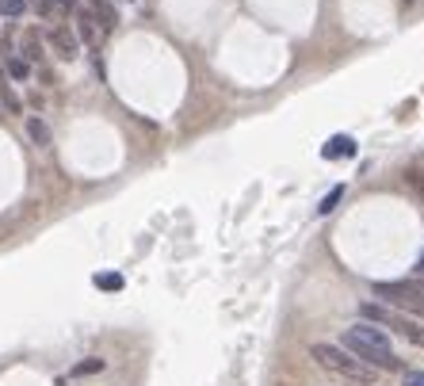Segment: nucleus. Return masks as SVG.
<instances>
[{"instance_id":"nucleus-17","label":"nucleus","mask_w":424,"mask_h":386,"mask_svg":"<svg viewBox=\"0 0 424 386\" xmlns=\"http://www.w3.org/2000/svg\"><path fill=\"white\" fill-rule=\"evenodd\" d=\"M96 371H103V360H84L73 367V375H96Z\"/></svg>"},{"instance_id":"nucleus-10","label":"nucleus","mask_w":424,"mask_h":386,"mask_svg":"<svg viewBox=\"0 0 424 386\" xmlns=\"http://www.w3.org/2000/svg\"><path fill=\"white\" fill-rule=\"evenodd\" d=\"M401 184H405V188L413 191V199L424 206V173L421 168H405V173H401Z\"/></svg>"},{"instance_id":"nucleus-3","label":"nucleus","mask_w":424,"mask_h":386,"mask_svg":"<svg viewBox=\"0 0 424 386\" xmlns=\"http://www.w3.org/2000/svg\"><path fill=\"white\" fill-rule=\"evenodd\" d=\"M359 318H363V321H371V325H386L390 333L405 337L409 345H421V348H424V329L416 325V321H409L405 313L390 310L386 302H363V306H359Z\"/></svg>"},{"instance_id":"nucleus-18","label":"nucleus","mask_w":424,"mask_h":386,"mask_svg":"<svg viewBox=\"0 0 424 386\" xmlns=\"http://www.w3.org/2000/svg\"><path fill=\"white\" fill-rule=\"evenodd\" d=\"M31 8H34V12H39V16H42V19H50V16H54V12H58V8H54V0H34Z\"/></svg>"},{"instance_id":"nucleus-1","label":"nucleus","mask_w":424,"mask_h":386,"mask_svg":"<svg viewBox=\"0 0 424 386\" xmlns=\"http://www.w3.org/2000/svg\"><path fill=\"white\" fill-rule=\"evenodd\" d=\"M341 348H344V352H352L359 363H367V367H378V371H401V360L394 356L390 337H386V329H383V325H371V321H363V325L344 329Z\"/></svg>"},{"instance_id":"nucleus-13","label":"nucleus","mask_w":424,"mask_h":386,"mask_svg":"<svg viewBox=\"0 0 424 386\" xmlns=\"http://www.w3.org/2000/svg\"><path fill=\"white\" fill-rule=\"evenodd\" d=\"M352 157V153H356V142H352V138H344V134H336V138L333 142H329V146H325V157H329V161H333V157Z\"/></svg>"},{"instance_id":"nucleus-15","label":"nucleus","mask_w":424,"mask_h":386,"mask_svg":"<svg viewBox=\"0 0 424 386\" xmlns=\"http://www.w3.org/2000/svg\"><path fill=\"white\" fill-rule=\"evenodd\" d=\"M341 199H344V184H336V188L329 191V195H325L321 203H317V214H329V211H333L336 203H341Z\"/></svg>"},{"instance_id":"nucleus-20","label":"nucleus","mask_w":424,"mask_h":386,"mask_svg":"<svg viewBox=\"0 0 424 386\" xmlns=\"http://www.w3.org/2000/svg\"><path fill=\"white\" fill-rule=\"evenodd\" d=\"M39 77H42V84H54V81H58V77H54V69H46V66L39 69Z\"/></svg>"},{"instance_id":"nucleus-19","label":"nucleus","mask_w":424,"mask_h":386,"mask_svg":"<svg viewBox=\"0 0 424 386\" xmlns=\"http://www.w3.org/2000/svg\"><path fill=\"white\" fill-rule=\"evenodd\" d=\"M405 386H424V371H405Z\"/></svg>"},{"instance_id":"nucleus-9","label":"nucleus","mask_w":424,"mask_h":386,"mask_svg":"<svg viewBox=\"0 0 424 386\" xmlns=\"http://www.w3.org/2000/svg\"><path fill=\"white\" fill-rule=\"evenodd\" d=\"M92 16L100 19V31H115V27H119V12L111 8L108 0H100V4H92Z\"/></svg>"},{"instance_id":"nucleus-8","label":"nucleus","mask_w":424,"mask_h":386,"mask_svg":"<svg viewBox=\"0 0 424 386\" xmlns=\"http://www.w3.org/2000/svg\"><path fill=\"white\" fill-rule=\"evenodd\" d=\"M4 73H8V81H31V61H23L19 54H8L4 58Z\"/></svg>"},{"instance_id":"nucleus-23","label":"nucleus","mask_w":424,"mask_h":386,"mask_svg":"<svg viewBox=\"0 0 424 386\" xmlns=\"http://www.w3.org/2000/svg\"><path fill=\"white\" fill-rule=\"evenodd\" d=\"M88 4H100V0H88Z\"/></svg>"},{"instance_id":"nucleus-5","label":"nucleus","mask_w":424,"mask_h":386,"mask_svg":"<svg viewBox=\"0 0 424 386\" xmlns=\"http://www.w3.org/2000/svg\"><path fill=\"white\" fill-rule=\"evenodd\" d=\"M46 42H50V50L58 54L61 61H77V54H81V39H77L65 23L50 27V31H46Z\"/></svg>"},{"instance_id":"nucleus-22","label":"nucleus","mask_w":424,"mask_h":386,"mask_svg":"<svg viewBox=\"0 0 424 386\" xmlns=\"http://www.w3.org/2000/svg\"><path fill=\"white\" fill-rule=\"evenodd\" d=\"M416 271H421V276H424V256H421V260H416Z\"/></svg>"},{"instance_id":"nucleus-2","label":"nucleus","mask_w":424,"mask_h":386,"mask_svg":"<svg viewBox=\"0 0 424 386\" xmlns=\"http://www.w3.org/2000/svg\"><path fill=\"white\" fill-rule=\"evenodd\" d=\"M310 356H314L325 371H333V375H344V378H352V383H374V371L367 367V363H359L352 352H344L341 345H321V340H317V345L310 348Z\"/></svg>"},{"instance_id":"nucleus-14","label":"nucleus","mask_w":424,"mask_h":386,"mask_svg":"<svg viewBox=\"0 0 424 386\" xmlns=\"http://www.w3.org/2000/svg\"><path fill=\"white\" fill-rule=\"evenodd\" d=\"M23 61H31V66H39L42 61V42H39V31H27V42H23V54H19Z\"/></svg>"},{"instance_id":"nucleus-6","label":"nucleus","mask_w":424,"mask_h":386,"mask_svg":"<svg viewBox=\"0 0 424 386\" xmlns=\"http://www.w3.org/2000/svg\"><path fill=\"white\" fill-rule=\"evenodd\" d=\"M0 107L8 111V115H23V99L12 92V84H8V73H4V66H0Z\"/></svg>"},{"instance_id":"nucleus-4","label":"nucleus","mask_w":424,"mask_h":386,"mask_svg":"<svg viewBox=\"0 0 424 386\" xmlns=\"http://www.w3.org/2000/svg\"><path fill=\"white\" fill-rule=\"evenodd\" d=\"M374 295L383 298L394 310H405L424 318V280H390V283H374Z\"/></svg>"},{"instance_id":"nucleus-7","label":"nucleus","mask_w":424,"mask_h":386,"mask_svg":"<svg viewBox=\"0 0 424 386\" xmlns=\"http://www.w3.org/2000/svg\"><path fill=\"white\" fill-rule=\"evenodd\" d=\"M73 12H77V39H84V42H96V39H100V27H96L92 8H73Z\"/></svg>"},{"instance_id":"nucleus-16","label":"nucleus","mask_w":424,"mask_h":386,"mask_svg":"<svg viewBox=\"0 0 424 386\" xmlns=\"http://www.w3.org/2000/svg\"><path fill=\"white\" fill-rule=\"evenodd\" d=\"M96 287L119 291V287H123V276H119V271H100V276H96Z\"/></svg>"},{"instance_id":"nucleus-12","label":"nucleus","mask_w":424,"mask_h":386,"mask_svg":"<svg viewBox=\"0 0 424 386\" xmlns=\"http://www.w3.org/2000/svg\"><path fill=\"white\" fill-rule=\"evenodd\" d=\"M31 0H0V19H23Z\"/></svg>"},{"instance_id":"nucleus-21","label":"nucleus","mask_w":424,"mask_h":386,"mask_svg":"<svg viewBox=\"0 0 424 386\" xmlns=\"http://www.w3.org/2000/svg\"><path fill=\"white\" fill-rule=\"evenodd\" d=\"M54 8H61V12H73V8H77V0H54Z\"/></svg>"},{"instance_id":"nucleus-11","label":"nucleus","mask_w":424,"mask_h":386,"mask_svg":"<svg viewBox=\"0 0 424 386\" xmlns=\"http://www.w3.org/2000/svg\"><path fill=\"white\" fill-rule=\"evenodd\" d=\"M27 138H31L34 146H50V126L42 123L39 115H31L27 119Z\"/></svg>"}]
</instances>
